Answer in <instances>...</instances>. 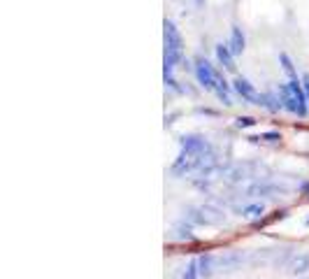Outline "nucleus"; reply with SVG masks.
<instances>
[{"label": "nucleus", "instance_id": "4", "mask_svg": "<svg viewBox=\"0 0 309 279\" xmlns=\"http://www.w3.org/2000/svg\"><path fill=\"white\" fill-rule=\"evenodd\" d=\"M279 98L284 110L300 119H307L309 116V100L307 93H305V86H302V79H288V82L279 84Z\"/></svg>", "mask_w": 309, "mask_h": 279}, {"label": "nucleus", "instance_id": "7", "mask_svg": "<svg viewBox=\"0 0 309 279\" xmlns=\"http://www.w3.org/2000/svg\"><path fill=\"white\" fill-rule=\"evenodd\" d=\"M258 107H263L267 110L270 114H277L284 110L281 105V98H279V91H263V93H258V100H256Z\"/></svg>", "mask_w": 309, "mask_h": 279}, {"label": "nucleus", "instance_id": "13", "mask_svg": "<svg viewBox=\"0 0 309 279\" xmlns=\"http://www.w3.org/2000/svg\"><path fill=\"white\" fill-rule=\"evenodd\" d=\"M251 142H281V133H277V130H270V133H260V135H251L249 137Z\"/></svg>", "mask_w": 309, "mask_h": 279}, {"label": "nucleus", "instance_id": "3", "mask_svg": "<svg viewBox=\"0 0 309 279\" xmlns=\"http://www.w3.org/2000/svg\"><path fill=\"white\" fill-rule=\"evenodd\" d=\"M184 63V38L172 19L163 21V77L174 75V70Z\"/></svg>", "mask_w": 309, "mask_h": 279}, {"label": "nucleus", "instance_id": "11", "mask_svg": "<svg viewBox=\"0 0 309 279\" xmlns=\"http://www.w3.org/2000/svg\"><path fill=\"white\" fill-rule=\"evenodd\" d=\"M263 214H265V205L263 203H254V205L242 207V217H244V219H260Z\"/></svg>", "mask_w": 309, "mask_h": 279}, {"label": "nucleus", "instance_id": "8", "mask_svg": "<svg viewBox=\"0 0 309 279\" xmlns=\"http://www.w3.org/2000/svg\"><path fill=\"white\" fill-rule=\"evenodd\" d=\"M228 47L233 49L235 56H242V54L247 52V35H244V30L235 23L230 26V38H228Z\"/></svg>", "mask_w": 309, "mask_h": 279}, {"label": "nucleus", "instance_id": "6", "mask_svg": "<svg viewBox=\"0 0 309 279\" xmlns=\"http://www.w3.org/2000/svg\"><path fill=\"white\" fill-rule=\"evenodd\" d=\"M214 54H216V63H219L223 70H228V72H235L237 70V65H235V56L233 49L228 47V42H219V45L214 47Z\"/></svg>", "mask_w": 309, "mask_h": 279}, {"label": "nucleus", "instance_id": "5", "mask_svg": "<svg viewBox=\"0 0 309 279\" xmlns=\"http://www.w3.org/2000/svg\"><path fill=\"white\" fill-rule=\"evenodd\" d=\"M233 91L240 96L242 100H247V103H251V105H256L258 91H256V86L247 79V77H242V75L235 77V79H233Z\"/></svg>", "mask_w": 309, "mask_h": 279}, {"label": "nucleus", "instance_id": "16", "mask_svg": "<svg viewBox=\"0 0 309 279\" xmlns=\"http://www.w3.org/2000/svg\"><path fill=\"white\" fill-rule=\"evenodd\" d=\"M177 237L179 240H193V233H191V226H177Z\"/></svg>", "mask_w": 309, "mask_h": 279}, {"label": "nucleus", "instance_id": "10", "mask_svg": "<svg viewBox=\"0 0 309 279\" xmlns=\"http://www.w3.org/2000/svg\"><path fill=\"white\" fill-rule=\"evenodd\" d=\"M279 63H281V70L288 75V79H298V70H295V63L293 58L288 56L286 52H281L279 54Z\"/></svg>", "mask_w": 309, "mask_h": 279}, {"label": "nucleus", "instance_id": "9", "mask_svg": "<svg viewBox=\"0 0 309 279\" xmlns=\"http://www.w3.org/2000/svg\"><path fill=\"white\" fill-rule=\"evenodd\" d=\"M198 265H200V277L209 279L211 272H214V256H211V254H205V256L198 258Z\"/></svg>", "mask_w": 309, "mask_h": 279}, {"label": "nucleus", "instance_id": "14", "mask_svg": "<svg viewBox=\"0 0 309 279\" xmlns=\"http://www.w3.org/2000/svg\"><path fill=\"white\" fill-rule=\"evenodd\" d=\"M181 279H200V265H198V261H191Z\"/></svg>", "mask_w": 309, "mask_h": 279}, {"label": "nucleus", "instance_id": "15", "mask_svg": "<svg viewBox=\"0 0 309 279\" xmlns=\"http://www.w3.org/2000/svg\"><path fill=\"white\" fill-rule=\"evenodd\" d=\"M256 123H258V121L254 119V116H247V114H244V116H237V119H235V126H237V128H254Z\"/></svg>", "mask_w": 309, "mask_h": 279}, {"label": "nucleus", "instance_id": "19", "mask_svg": "<svg viewBox=\"0 0 309 279\" xmlns=\"http://www.w3.org/2000/svg\"><path fill=\"white\" fill-rule=\"evenodd\" d=\"M307 226H309V219H307Z\"/></svg>", "mask_w": 309, "mask_h": 279}, {"label": "nucleus", "instance_id": "1", "mask_svg": "<svg viewBox=\"0 0 309 279\" xmlns=\"http://www.w3.org/2000/svg\"><path fill=\"white\" fill-rule=\"evenodd\" d=\"M181 151L172 163V174H189L196 170H205L214 161V149L203 135H184L179 140Z\"/></svg>", "mask_w": 309, "mask_h": 279}, {"label": "nucleus", "instance_id": "17", "mask_svg": "<svg viewBox=\"0 0 309 279\" xmlns=\"http://www.w3.org/2000/svg\"><path fill=\"white\" fill-rule=\"evenodd\" d=\"M300 79H302V86H305V93H307V100H309V72H305Z\"/></svg>", "mask_w": 309, "mask_h": 279}, {"label": "nucleus", "instance_id": "12", "mask_svg": "<svg viewBox=\"0 0 309 279\" xmlns=\"http://www.w3.org/2000/svg\"><path fill=\"white\" fill-rule=\"evenodd\" d=\"M309 270V254H302V256H298L291 263V272L293 275H302V272H307Z\"/></svg>", "mask_w": 309, "mask_h": 279}, {"label": "nucleus", "instance_id": "2", "mask_svg": "<svg viewBox=\"0 0 309 279\" xmlns=\"http://www.w3.org/2000/svg\"><path fill=\"white\" fill-rule=\"evenodd\" d=\"M193 75H196L198 84H200L205 91L214 93L226 107L233 105V84H228L223 72L214 68L205 56H196V58H193Z\"/></svg>", "mask_w": 309, "mask_h": 279}, {"label": "nucleus", "instance_id": "18", "mask_svg": "<svg viewBox=\"0 0 309 279\" xmlns=\"http://www.w3.org/2000/svg\"><path fill=\"white\" fill-rule=\"evenodd\" d=\"M203 2H205V0H196V5H198V7H200V5H203Z\"/></svg>", "mask_w": 309, "mask_h": 279}]
</instances>
